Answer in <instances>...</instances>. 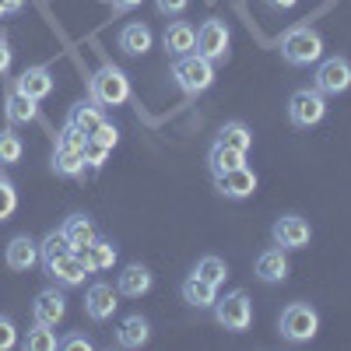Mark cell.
Here are the masks:
<instances>
[{"label":"cell","mask_w":351,"mask_h":351,"mask_svg":"<svg viewBox=\"0 0 351 351\" xmlns=\"http://www.w3.org/2000/svg\"><path fill=\"white\" fill-rule=\"evenodd\" d=\"M281 56L291 67H309L324 60V36L313 25H291L281 32Z\"/></svg>","instance_id":"obj_1"},{"label":"cell","mask_w":351,"mask_h":351,"mask_svg":"<svg viewBox=\"0 0 351 351\" xmlns=\"http://www.w3.org/2000/svg\"><path fill=\"white\" fill-rule=\"evenodd\" d=\"M88 99L102 109H116L130 99V77L112 67V64H102L92 77H88Z\"/></svg>","instance_id":"obj_2"},{"label":"cell","mask_w":351,"mask_h":351,"mask_svg":"<svg viewBox=\"0 0 351 351\" xmlns=\"http://www.w3.org/2000/svg\"><path fill=\"white\" fill-rule=\"evenodd\" d=\"M172 81L180 84V92L197 99L204 95L208 88L215 84V64L208 60V56H200V53H186V56H176V64H172Z\"/></svg>","instance_id":"obj_3"},{"label":"cell","mask_w":351,"mask_h":351,"mask_svg":"<svg viewBox=\"0 0 351 351\" xmlns=\"http://www.w3.org/2000/svg\"><path fill=\"white\" fill-rule=\"evenodd\" d=\"M278 330L288 344H309L319 330V313L309 306V302H288L281 309V319H278Z\"/></svg>","instance_id":"obj_4"},{"label":"cell","mask_w":351,"mask_h":351,"mask_svg":"<svg viewBox=\"0 0 351 351\" xmlns=\"http://www.w3.org/2000/svg\"><path fill=\"white\" fill-rule=\"evenodd\" d=\"M324 116H327V95H319L316 88H299V92L288 99V120H291V127L309 130V127H316L319 120H324Z\"/></svg>","instance_id":"obj_5"},{"label":"cell","mask_w":351,"mask_h":351,"mask_svg":"<svg viewBox=\"0 0 351 351\" xmlns=\"http://www.w3.org/2000/svg\"><path fill=\"white\" fill-rule=\"evenodd\" d=\"M215 319L225 330H232V334H246L250 324H253V302H250V295H246V291H228L225 299L215 302Z\"/></svg>","instance_id":"obj_6"},{"label":"cell","mask_w":351,"mask_h":351,"mask_svg":"<svg viewBox=\"0 0 351 351\" xmlns=\"http://www.w3.org/2000/svg\"><path fill=\"white\" fill-rule=\"evenodd\" d=\"M228 46H232V36H228V25H225L221 18H208V21L197 28V49H193V53L208 56L211 64L225 60Z\"/></svg>","instance_id":"obj_7"},{"label":"cell","mask_w":351,"mask_h":351,"mask_svg":"<svg viewBox=\"0 0 351 351\" xmlns=\"http://www.w3.org/2000/svg\"><path fill=\"white\" fill-rule=\"evenodd\" d=\"M313 88L319 95H344L351 88V60H344V56H327V60H319Z\"/></svg>","instance_id":"obj_8"},{"label":"cell","mask_w":351,"mask_h":351,"mask_svg":"<svg viewBox=\"0 0 351 351\" xmlns=\"http://www.w3.org/2000/svg\"><path fill=\"white\" fill-rule=\"evenodd\" d=\"M271 236H274V246H281L288 253V250H306L309 239H313V228L299 215H281L271 228Z\"/></svg>","instance_id":"obj_9"},{"label":"cell","mask_w":351,"mask_h":351,"mask_svg":"<svg viewBox=\"0 0 351 351\" xmlns=\"http://www.w3.org/2000/svg\"><path fill=\"white\" fill-rule=\"evenodd\" d=\"M43 267H46V274H49L56 285H60V288L84 285V278H88V267H84V260H81V253H77V250L53 256L49 263H43Z\"/></svg>","instance_id":"obj_10"},{"label":"cell","mask_w":351,"mask_h":351,"mask_svg":"<svg viewBox=\"0 0 351 351\" xmlns=\"http://www.w3.org/2000/svg\"><path fill=\"white\" fill-rule=\"evenodd\" d=\"M116 306H120V291H116L112 285H106V281H95L84 291V313H88V319H95V324L112 319Z\"/></svg>","instance_id":"obj_11"},{"label":"cell","mask_w":351,"mask_h":351,"mask_svg":"<svg viewBox=\"0 0 351 351\" xmlns=\"http://www.w3.org/2000/svg\"><path fill=\"white\" fill-rule=\"evenodd\" d=\"M215 183H218V193L228 197V200H246L256 193V172L250 165H239V169H232L225 176H215Z\"/></svg>","instance_id":"obj_12"},{"label":"cell","mask_w":351,"mask_h":351,"mask_svg":"<svg viewBox=\"0 0 351 351\" xmlns=\"http://www.w3.org/2000/svg\"><path fill=\"white\" fill-rule=\"evenodd\" d=\"M14 92H21L25 99H32V102H43L49 92H53V74L49 67H25L18 77H14Z\"/></svg>","instance_id":"obj_13"},{"label":"cell","mask_w":351,"mask_h":351,"mask_svg":"<svg viewBox=\"0 0 351 351\" xmlns=\"http://www.w3.org/2000/svg\"><path fill=\"white\" fill-rule=\"evenodd\" d=\"M152 271L144 267V263H127V267L120 271V278H116V291L127 299H141V295H148L152 291Z\"/></svg>","instance_id":"obj_14"},{"label":"cell","mask_w":351,"mask_h":351,"mask_svg":"<svg viewBox=\"0 0 351 351\" xmlns=\"http://www.w3.org/2000/svg\"><path fill=\"white\" fill-rule=\"evenodd\" d=\"M288 271H291V267H288V256H285L281 246L263 250V253L256 256V267H253V274H256L263 285H278V281H285Z\"/></svg>","instance_id":"obj_15"},{"label":"cell","mask_w":351,"mask_h":351,"mask_svg":"<svg viewBox=\"0 0 351 351\" xmlns=\"http://www.w3.org/2000/svg\"><path fill=\"white\" fill-rule=\"evenodd\" d=\"M36 324H46V327H56L60 319L67 316V299H64V291H56V288H46L36 295Z\"/></svg>","instance_id":"obj_16"},{"label":"cell","mask_w":351,"mask_h":351,"mask_svg":"<svg viewBox=\"0 0 351 351\" xmlns=\"http://www.w3.org/2000/svg\"><path fill=\"white\" fill-rule=\"evenodd\" d=\"M4 260H8L11 271H32L39 263V243L28 239V236H14L4 250Z\"/></svg>","instance_id":"obj_17"},{"label":"cell","mask_w":351,"mask_h":351,"mask_svg":"<svg viewBox=\"0 0 351 351\" xmlns=\"http://www.w3.org/2000/svg\"><path fill=\"white\" fill-rule=\"evenodd\" d=\"M162 46H165V53H172V56L193 53V49H197V28H193L190 21H172V25L165 28V36H162Z\"/></svg>","instance_id":"obj_18"},{"label":"cell","mask_w":351,"mask_h":351,"mask_svg":"<svg viewBox=\"0 0 351 351\" xmlns=\"http://www.w3.org/2000/svg\"><path fill=\"white\" fill-rule=\"evenodd\" d=\"M120 49L127 53V56H144L152 46H155V32L148 25H141V21H130V25H123L120 28Z\"/></svg>","instance_id":"obj_19"},{"label":"cell","mask_w":351,"mask_h":351,"mask_svg":"<svg viewBox=\"0 0 351 351\" xmlns=\"http://www.w3.org/2000/svg\"><path fill=\"white\" fill-rule=\"evenodd\" d=\"M148 337H152V324H148L141 313H130V316L120 319V330H116V341H120V348L137 351V348L148 344Z\"/></svg>","instance_id":"obj_20"},{"label":"cell","mask_w":351,"mask_h":351,"mask_svg":"<svg viewBox=\"0 0 351 351\" xmlns=\"http://www.w3.org/2000/svg\"><path fill=\"white\" fill-rule=\"evenodd\" d=\"M183 302H190L193 309H215L218 302V288L211 281H204L200 274H190L183 281Z\"/></svg>","instance_id":"obj_21"},{"label":"cell","mask_w":351,"mask_h":351,"mask_svg":"<svg viewBox=\"0 0 351 351\" xmlns=\"http://www.w3.org/2000/svg\"><path fill=\"white\" fill-rule=\"evenodd\" d=\"M60 232L67 236V243L74 246V250H84V246H92L95 239H99V232H95V221L88 218V215H71L64 225H60Z\"/></svg>","instance_id":"obj_22"},{"label":"cell","mask_w":351,"mask_h":351,"mask_svg":"<svg viewBox=\"0 0 351 351\" xmlns=\"http://www.w3.org/2000/svg\"><path fill=\"white\" fill-rule=\"evenodd\" d=\"M77 253H81V260H84L88 274H102V271H109L112 263H116V246H112L109 239H95L92 246H84V250H77Z\"/></svg>","instance_id":"obj_23"},{"label":"cell","mask_w":351,"mask_h":351,"mask_svg":"<svg viewBox=\"0 0 351 351\" xmlns=\"http://www.w3.org/2000/svg\"><path fill=\"white\" fill-rule=\"evenodd\" d=\"M102 120H106V116H102V106H95L92 99L71 106V112H67V123H71V127H77L84 137H92V134L99 130V123H102Z\"/></svg>","instance_id":"obj_24"},{"label":"cell","mask_w":351,"mask_h":351,"mask_svg":"<svg viewBox=\"0 0 351 351\" xmlns=\"http://www.w3.org/2000/svg\"><path fill=\"white\" fill-rule=\"evenodd\" d=\"M239 165H246V152H236V148H225V144H211V152H208V169H211V176H225V172H232V169H239Z\"/></svg>","instance_id":"obj_25"},{"label":"cell","mask_w":351,"mask_h":351,"mask_svg":"<svg viewBox=\"0 0 351 351\" xmlns=\"http://www.w3.org/2000/svg\"><path fill=\"white\" fill-rule=\"evenodd\" d=\"M4 112H8V123H32L36 116H39V106L11 88V92H8V102H4Z\"/></svg>","instance_id":"obj_26"},{"label":"cell","mask_w":351,"mask_h":351,"mask_svg":"<svg viewBox=\"0 0 351 351\" xmlns=\"http://www.w3.org/2000/svg\"><path fill=\"white\" fill-rule=\"evenodd\" d=\"M218 144H225V148H236V152H250V148H253V134H250L246 123L228 120V123L218 130Z\"/></svg>","instance_id":"obj_27"},{"label":"cell","mask_w":351,"mask_h":351,"mask_svg":"<svg viewBox=\"0 0 351 351\" xmlns=\"http://www.w3.org/2000/svg\"><path fill=\"white\" fill-rule=\"evenodd\" d=\"M53 172H56V176H71V180L84 176V152L56 148V152H53Z\"/></svg>","instance_id":"obj_28"},{"label":"cell","mask_w":351,"mask_h":351,"mask_svg":"<svg viewBox=\"0 0 351 351\" xmlns=\"http://www.w3.org/2000/svg\"><path fill=\"white\" fill-rule=\"evenodd\" d=\"M193 274H200L204 281H211L215 288H221L225 278H228V263H225L221 256L208 253V256H200V260H197V271H193Z\"/></svg>","instance_id":"obj_29"},{"label":"cell","mask_w":351,"mask_h":351,"mask_svg":"<svg viewBox=\"0 0 351 351\" xmlns=\"http://www.w3.org/2000/svg\"><path fill=\"white\" fill-rule=\"evenodd\" d=\"M56 344L60 341H56L53 327H46V324H36L25 337V351H56Z\"/></svg>","instance_id":"obj_30"},{"label":"cell","mask_w":351,"mask_h":351,"mask_svg":"<svg viewBox=\"0 0 351 351\" xmlns=\"http://www.w3.org/2000/svg\"><path fill=\"white\" fill-rule=\"evenodd\" d=\"M25 155V144L14 130H0V165H14Z\"/></svg>","instance_id":"obj_31"},{"label":"cell","mask_w":351,"mask_h":351,"mask_svg":"<svg viewBox=\"0 0 351 351\" xmlns=\"http://www.w3.org/2000/svg\"><path fill=\"white\" fill-rule=\"evenodd\" d=\"M71 250H74V246L67 243V236H64L60 228H56V232H49V236H46L43 243H39V260H43V263H49L53 256H60V253H71Z\"/></svg>","instance_id":"obj_32"},{"label":"cell","mask_w":351,"mask_h":351,"mask_svg":"<svg viewBox=\"0 0 351 351\" xmlns=\"http://www.w3.org/2000/svg\"><path fill=\"white\" fill-rule=\"evenodd\" d=\"M18 211V190L8 176H0V221H8Z\"/></svg>","instance_id":"obj_33"},{"label":"cell","mask_w":351,"mask_h":351,"mask_svg":"<svg viewBox=\"0 0 351 351\" xmlns=\"http://www.w3.org/2000/svg\"><path fill=\"white\" fill-rule=\"evenodd\" d=\"M109 152H112V148H106V144H99V141L88 137V141H84V165L102 169V165H106V158H109Z\"/></svg>","instance_id":"obj_34"},{"label":"cell","mask_w":351,"mask_h":351,"mask_svg":"<svg viewBox=\"0 0 351 351\" xmlns=\"http://www.w3.org/2000/svg\"><path fill=\"white\" fill-rule=\"evenodd\" d=\"M84 141H88V137H84L77 127H71V123H67V127L60 130V137H56V148H67V152H84Z\"/></svg>","instance_id":"obj_35"},{"label":"cell","mask_w":351,"mask_h":351,"mask_svg":"<svg viewBox=\"0 0 351 351\" xmlns=\"http://www.w3.org/2000/svg\"><path fill=\"white\" fill-rule=\"evenodd\" d=\"M18 344V327L11 316H0V351H11Z\"/></svg>","instance_id":"obj_36"},{"label":"cell","mask_w":351,"mask_h":351,"mask_svg":"<svg viewBox=\"0 0 351 351\" xmlns=\"http://www.w3.org/2000/svg\"><path fill=\"white\" fill-rule=\"evenodd\" d=\"M92 141L106 144V148H116V144H120V130H116L109 120H102V123H99V130L92 134Z\"/></svg>","instance_id":"obj_37"},{"label":"cell","mask_w":351,"mask_h":351,"mask_svg":"<svg viewBox=\"0 0 351 351\" xmlns=\"http://www.w3.org/2000/svg\"><path fill=\"white\" fill-rule=\"evenodd\" d=\"M155 8H158V14H165V18H180V14L190 8V0H155Z\"/></svg>","instance_id":"obj_38"},{"label":"cell","mask_w":351,"mask_h":351,"mask_svg":"<svg viewBox=\"0 0 351 351\" xmlns=\"http://www.w3.org/2000/svg\"><path fill=\"white\" fill-rule=\"evenodd\" d=\"M56 348H60V351H92V341L81 337V334H67V337H60Z\"/></svg>","instance_id":"obj_39"},{"label":"cell","mask_w":351,"mask_h":351,"mask_svg":"<svg viewBox=\"0 0 351 351\" xmlns=\"http://www.w3.org/2000/svg\"><path fill=\"white\" fill-rule=\"evenodd\" d=\"M11 60H14L11 43H8V36H4V32H0V77H4V74L11 71Z\"/></svg>","instance_id":"obj_40"},{"label":"cell","mask_w":351,"mask_h":351,"mask_svg":"<svg viewBox=\"0 0 351 351\" xmlns=\"http://www.w3.org/2000/svg\"><path fill=\"white\" fill-rule=\"evenodd\" d=\"M25 8V0H0V18H11Z\"/></svg>","instance_id":"obj_41"},{"label":"cell","mask_w":351,"mask_h":351,"mask_svg":"<svg viewBox=\"0 0 351 351\" xmlns=\"http://www.w3.org/2000/svg\"><path fill=\"white\" fill-rule=\"evenodd\" d=\"M112 4V11H134V8H141V0H109Z\"/></svg>","instance_id":"obj_42"},{"label":"cell","mask_w":351,"mask_h":351,"mask_svg":"<svg viewBox=\"0 0 351 351\" xmlns=\"http://www.w3.org/2000/svg\"><path fill=\"white\" fill-rule=\"evenodd\" d=\"M299 0H267V8H274V11H291Z\"/></svg>","instance_id":"obj_43"}]
</instances>
